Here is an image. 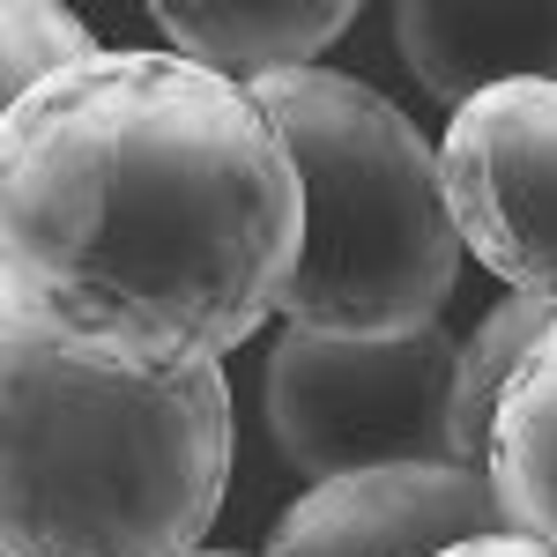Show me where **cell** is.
<instances>
[{
  "label": "cell",
  "instance_id": "1",
  "mask_svg": "<svg viewBox=\"0 0 557 557\" xmlns=\"http://www.w3.org/2000/svg\"><path fill=\"white\" fill-rule=\"evenodd\" d=\"M305 186L260 97L186 52H97L0 120V320L134 380L283 312Z\"/></svg>",
  "mask_w": 557,
  "mask_h": 557
},
{
  "label": "cell",
  "instance_id": "2",
  "mask_svg": "<svg viewBox=\"0 0 557 557\" xmlns=\"http://www.w3.org/2000/svg\"><path fill=\"white\" fill-rule=\"evenodd\" d=\"M8 557H194L231 483L223 364L134 380L8 320Z\"/></svg>",
  "mask_w": 557,
  "mask_h": 557
},
{
  "label": "cell",
  "instance_id": "3",
  "mask_svg": "<svg viewBox=\"0 0 557 557\" xmlns=\"http://www.w3.org/2000/svg\"><path fill=\"white\" fill-rule=\"evenodd\" d=\"M305 186V260L283 320L335 343H401L438 327L461 275V231L438 186V149L401 104L335 67L253 83Z\"/></svg>",
  "mask_w": 557,
  "mask_h": 557
},
{
  "label": "cell",
  "instance_id": "4",
  "mask_svg": "<svg viewBox=\"0 0 557 557\" xmlns=\"http://www.w3.org/2000/svg\"><path fill=\"white\" fill-rule=\"evenodd\" d=\"M454 372H461V343L446 327L401 343H335L283 327L260 372V401L283 461L312 483L364 469H431V461H461Z\"/></svg>",
  "mask_w": 557,
  "mask_h": 557
},
{
  "label": "cell",
  "instance_id": "5",
  "mask_svg": "<svg viewBox=\"0 0 557 557\" xmlns=\"http://www.w3.org/2000/svg\"><path fill=\"white\" fill-rule=\"evenodd\" d=\"M454 231L513 298L557 305V83H506L454 112L438 141Z\"/></svg>",
  "mask_w": 557,
  "mask_h": 557
},
{
  "label": "cell",
  "instance_id": "6",
  "mask_svg": "<svg viewBox=\"0 0 557 557\" xmlns=\"http://www.w3.org/2000/svg\"><path fill=\"white\" fill-rule=\"evenodd\" d=\"M475 535H513L491 469H364L312 483L268 528V557H446Z\"/></svg>",
  "mask_w": 557,
  "mask_h": 557
},
{
  "label": "cell",
  "instance_id": "7",
  "mask_svg": "<svg viewBox=\"0 0 557 557\" xmlns=\"http://www.w3.org/2000/svg\"><path fill=\"white\" fill-rule=\"evenodd\" d=\"M394 45L438 104L557 83V8H394Z\"/></svg>",
  "mask_w": 557,
  "mask_h": 557
},
{
  "label": "cell",
  "instance_id": "8",
  "mask_svg": "<svg viewBox=\"0 0 557 557\" xmlns=\"http://www.w3.org/2000/svg\"><path fill=\"white\" fill-rule=\"evenodd\" d=\"M157 23H164V45L186 52L194 67H215L253 89L268 75L312 67L357 23V8L343 0H164Z\"/></svg>",
  "mask_w": 557,
  "mask_h": 557
},
{
  "label": "cell",
  "instance_id": "9",
  "mask_svg": "<svg viewBox=\"0 0 557 557\" xmlns=\"http://www.w3.org/2000/svg\"><path fill=\"white\" fill-rule=\"evenodd\" d=\"M491 491L513 535L557 550V327L528 349L520 380L506 386L498 438H491Z\"/></svg>",
  "mask_w": 557,
  "mask_h": 557
},
{
  "label": "cell",
  "instance_id": "10",
  "mask_svg": "<svg viewBox=\"0 0 557 557\" xmlns=\"http://www.w3.org/2000/svg\"><path fill=\"white\" fill-rule=\"evenodd\" d=\"M557 327L550 298H506L475 320V335L461 343V372H454V438H461V461L491 469V438H498V409H506V386L520 380L528 349Z\"/></svg>",
  "mask_w": 557,
  "mask_h": 557
},
{
  "label": "cell",
  "instance_id": "11",
  "mask_svg": "<svg viewBox=\"0 0 557 557\" xmlns=\"http://www.w3.org/2000/svg\"><path fill=\"white\" fill-rule=\"evenodd\" d=\"M97 52H104V45L89 38L83 15H67V8H52V0H15V8L0 15V97L23 104L30 89L89 67Z\"/></svg>",
  "mask_w": 557,
  "mask_h": 557
},
{
  "label": "cell",
  "instance_id": "12",
  "mask_svg": "<svg viewBox=\"0 0 557 557\" xmlns=\"http://www.w3.org/2000/svg\"><path fill=\"white\" fill-rule=\"evenodd\" d=\"M446 557H557V550L528 543V535H475V543H454Z\"/></svg>",
  "mask_w": 557,
  "mask_h": 557
}]
</instances>
